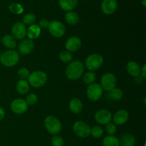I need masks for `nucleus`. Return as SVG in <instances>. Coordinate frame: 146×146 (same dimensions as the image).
<instances>
[{
	"instance_id": "c756f323",
	"label": "nucleus",
	"mask_w": 146,
	"mask_h": 146,
	"mask_svg": "<svg viewBox=\"0 0 146 146\" xmlns=\"http://www.w3.org/2000/svg\"><path fill=\"white\" fill-rule=\"evenodd\" d=\"M90 135L95 138H100L104 135V130L99 125H95L91 128Z\"/></svg>"
},
{
	"instance_id": "6ab92c4d",
	"label": "nucleus",
	"mask_w": 146,
	"mask_h": 146,
	"mask_svg": "<svg viewBox=\"0 0 146 146\" xmlns=\"http://www.w3.org/2000/svg\"><path fill=\"white\" fill-rule=\"evenodd\" d=\"M126 69L128 74L133 77H138L141 74V67L134 61H131L127 64Z\"/></svg>"
},
{
	"instance_id": "ea45409f",
	"label": "nucleus",
	"mask_w": 146,
	"mask_h": 146,
	"mask_svg": "<svg viewBox=\"0 0 146 146\" xmlns=\"http://www.w3.org/2000/svg\"><path fill=\"white\" fill-rule=\"evenodd\" d=\"M143 103H144V104H145V97H144V99H143Z\"/></svg>"
},
{
	"instance_id": "c85d7f7f",
	"label": "nucleus",
	"mask_w": 146,
	"mask_h": 146,
	"mask_svg": "<svg viewBox=\"0 0 146 146\" xmlns=\"http://www.w3.org/2000/svg\"><path fill=\"white\" fill-rule=\"evenodd\" d=\"M10 11L14 14H21L24 12V7L19 3H11L9 7Z\"/></svg>"
},
{
	"instance_id": "20e7f679",
	"label": "nucleus",
	"mask_w": 146,
	"mask_h": 146,
	"mask_svg": "<svg viewBox=\"0 0 146 146\" xmlns=\"http://www.w3.org/2000/svg\"><path fill=\"white\" fill-rule=\"evenodd\" d=\"M47 81V75L42 71H35L30 73L28 78V82L29 85L34 88H41L44 86Z\"/></svg>"
},
{
	"instance_id": "c9c22d12",
	"label": "nucleus",
	"mask_w": 146,
	"mask_h": 146,
	"mask_svg": "<svg viewBox=\"0 0 146 146\" xmlns=\"http://www.w3.org/2000/svg\"><path fill=\"white\" fill-rule=\"evenodd\" d=\"M48 25H49V21L46 19H42L39 21L38 27L41 29H48Z\"/></svg>"
},
{
	"instance_id": "e433bc0d",
	"label": "nucleus",
	"mask_w": 146,
	"mask_h": 146,
	"mask_svg": "<svg viewBox=\"0 0 146 146\" xmlns=\"http://www.w3.org/2000/svg\"><path fill=\"white\" fill-rule=\"evenodd\" d=\"M140 75L142 76L143 78H146V64H144L142 68H141V74Z\"/></svg>"
},
{
	"instance_id": "dca6fc26",
	"label": "nucleus",
	"mask_w": 146,
	"mask_h": 146,
	"mask_svg": "<svg viewBox=\"0 0 146 146\" xmlns=\"http://www.w3.org/2000/svg\"><path fill=\"white\" fill-rule=\"evenodd\" d=\"M117 7V0H104L101 5V10L106 15H111L113 14L116 11Z\"/></svg>"
},
{
	"instance_id": "0eeeda50",
	"label": "nucleus",
	"mask_w": 146,
	"mask_h": 146,
	"mask_svg": "<svg viewBox=\"0 0 146 146\" xmlns=\"http://www.w3.org/2000/svg\"><path fill=\"white\" fill-rule=\"evenodd\" d=\"M73 131L78 137L81 138H88L91 133L89 125L83 121H78L74 123L73 125Z\"/></svg>"
},
{
	"instance_id": "7c9ffc66",
	"label": "nucleus",
	"mask_w": 146,
	"mask_h": 146,
	"mask_svg": "<svg viewBox=\"0 0 146 146\" xmlns=\"http://www.w3.org/2000/svg\"><path fill=\"white\" fill-rule=\"evenodd\" d=\"M111 96L114 101H120L122 99L123 96V93L121 88H115L111 91Z\"/></svg>"
},
{
	"instance_id": "6e6552de",
	"label": "nucleus",
	"mask_w": 146,
	"mask_h": 146,
	"mask_svg": "<svg viewBox=\"0 0 146 146\" xmlns=\"http://www.w3.org/2000/svg\"><path fill=\"white\" fill-rule=\"evenodd\" d=\"M48 29L49 34L55 38H61L66 33V27L64 24L56 20L49 22Z\"/></svg>"
},
{
	"instance_id": "4be33fe9",
	"label": "nucleus",
	"mask_w": 146,
	"mask_h": 146,
	"mask_svg": "<svg viewBox=\"0 0 146 146\" xmlns=\"http://www.w3.org/2000/svg\"><path fill=\"white\" fill-rule=\"evenodd\" d=\"M1 42L6 48L9 49H14L17 46V41L15 38L9 34H6L1 38Z\"/></svg>"
},
{
	"instance_id": "39448f33",
	"label": "nucleus",
	"mask_w": 146,
	"mask_h": 146,
	"mask_svg": "<svg viewBox=\"0 0 146 146\" xmlns=\"http://www.w3.org/2000/svg\"><path fill=\"white\" fill-rule=\"evenodd\" d=\"M104 64V58L98 54H92L88 56L85 60V66L91 71L99 69Z\"/></svg>"
},
{
	"instance_id": "a19ab883",
	"label": "nucleus",
	"mask_w": 146,
	"mask_h": 146,
	"mask_svg": "<svg viewBox=\"0 0 146 146\" xmlns=\"http://www.w3.org/2000/svg\"><path fill=\"white\" fill-rule=\"evenodd\" d=\"M1 51H0V56H1Z\"/></svg>"
},
{
	"instance_id": "a878e982",
	"label": "nucleus",
	"mask_w": 146,
	"mask_h": 146,
	"mask_svg": "<svg viewBox=\"0 0 146 146\" xmlns=\"http://www.w3.org/2000/svg\"><path fill=\"white\" fill-rule=\"evenodd\" d=\"M58 58L63 63L69 64L73 60V55L71 52L68 51H62L58 55Z\"/></svg>"
},
{
	"instance_id": "72a5a7b5",
	"label": "nucleus",
	"mask_w": 146,
	"mask_h": 146,
	"mask_svg": "<svg viewBox=\"0 0 146 146\" xmlns=\"http://www.w3.org/2000/svg\"><path fill=\"white\" fill-rule=\"evenodd\" d=\"M105 130L107 133L108 134V135H113L117 131L116 125L112 123H109L106 124Z\"/></svg>"
},
{
	"instance_id": "4c0bfd02",
	"label": "nucleus",
	"mask_w": 146,
	"mask_h": 146,
	"mask_svg": "<svg viewBox=\"0 0 146 146\" xmlns=\"http://www.w3.org/2000/svg\"><path fill=\"white\" fill-rule=\"evenodd\" d=\"M4 116H5V111H4V108L0 106V121H1L4 119Z\"/></svg>"
},
{
	"instance_id": "5701e85b",
	"label": "nucleus",
	"mask_w": 146,
	"mask_h": 146,
	"mask_svg": "<svg viewBox=\"0 0 146 146\" xmlns=\"http://www.w3.org/2000/svg\"><path fill=\"white\" fill-rule=\"evenodd\" d=\"M16 89L17 92L21 95L27 94L30 89V85L27 80L20 79L16 84Z\"/></svg>"
},
{
	"instance_id": "58836bf2",
	"label": "nucleus",
	"mask_w": 146,
	"mask_h": 146,
	"mask_svg": "<svg viewBox=\"0 0 146 146\" xmlns=\"http://www.w3.org/2000/svg\"><path fill=\"white\" fill-rule=\"evenodd\" d=\"M142 4L144 7H146V0H142Z\"/></svg>"
},
{
	"instance_id": "aec40b11",
	"label": "nucleus",
	"mask_w": 146,
	"mask_h": 146,
	"mask_svg": "<svg viewBox=\"0 0 146 146\" xmlns=\"http://www.w3.org/2000/svg\"><path fill=\"white\" fill-rule=\"evenodd\" d=\"M58 4L61 9L65 11H70L76 7L78 0H58Z\"/></svg>"
},
{
	"instance_id": "1a4fd4ad",
	"label": "nucleus",
	"mask_w": 146,
	"mask_h": 146,
	"mask_svg": "<svg viewBox=\"0 0 146 146\" xmlns=\"http://www.w3.org/2000/svg\"><path fill=\"white\" fill-rule=\"evenodd\" d=\"M102 87L97 83H94L88 85L86 90V95L88 99L91 101H97L101 98L103 95Z\"/></svg>"
},
{
	"instance_id": "f257e3e1",
	"label": "nucleus",
	"mask_w": 146,
	"mask_h": 146,
	"mask_svg": "<svg viewBox=\"0 0 146 146\" xmlns=\"http://www.w3.org/2000/svg\"><path fill=\"white\" fill-rule=\"evenodd\" d=\"M84 71V64L80 61H74L69 63L66 67V76L71 81H76L82 76Z\"/></svg>"
},
{
	"instance_id": "2f4dec72",
	"label": "nucleus",
	"mask_w": 146,
	"mask_h": 146,
	"mask_svg": "<svg viewBox=\"0 0 146 146\" xmlns=\"http://www.w3.org/2000/svg\"><path fill=\"white\" fill-rule=\"evenodd\" d=\"M18 76L19 77L20 79L21 80H27L28 79L29 76L30 75V72L29 69H27L25 67H22V68H19L17 72Z\"/></svg>"
},
{
	"instance_id": "423d86ee",
	"label": "nucleus",
	"mask_w": 146,
	"mask_h": 146,
	"mask_svg": "<svg viewBox=\"0 0 146 146\" xmlns=\"http://www.w3.org/2000/svg\"><path fill=\"white\" fill-rule=\"evenodd\" d=\"M117 85L116 76L112 73H106L101 79V86L103 90L111 92Z\"/></svg>"
},
{
	"instance_id": "f704fd0d",
	"label": "nucleus",
	"mask_w": 146,
	"mask_h": 146,
	"mask_svg": "<svg viewBox=\"0 0 146 146\" xmlns=\"http://www.w3.org/2000/svg\"><path fill=\"white\" fill-rule=\"evenodd\" d=\"M51 141L53 146H64V140L61 137L58 136V135H54L51 138Z\"/></svg>"
},
{
	"instance_id": "473e14b6",
	"label": "nucleus",
	"mask_w": 146,
	"mask_h": 146,
	"mask_svg": "<svg viewBox=\"0 0 146 146\" xmlns=\"http://www.w3.org/2000/svg\"><path fill=\"white\" fill-rule=\"evenodd\" d=\"M25 101L27 104H28V106L35 105L37 103V101H38V96L35 94H30L27 96Z\"/></svg>"
},
{
	"instance_id": "4468645a",
	"label": "nucleus",
	"mask_w": 146,
	"mask_h": 146,
	"mask_svg": "<svg viewBox=\"0 0 146 146\" xmlns=\"http://www.w3.org/2000/svg\"><path fill=\"white\" fill-rule=\"evenodd\" d=\"M81 40L78 36H71L67 39L66 41L65 47L66 48V51L69 52H76L78 51L81 47Z\"/></svg>"
},
{
	"instance_id": "cd10ccee",
	"label": "nucleus",
	"mask_w": 146,
	"mask_h": 146,
	"mask_svg": "<svg viewBox=\"0 0 146 146\" xmlns=\"http://www.w3.org/2000/svg\"><path fill=\"white\" fill-rule=\"evenodd\" d=\"M36 17L34 14H31V13H29V14H25L23 17L22 23L25 26H31L35 24L36 22Z\"/></svg>"
},
{
	"instance_id": "7ed1b4c3",
	"label": "nucleus",
	"mask_w": 146,
	"mask_h": 146,
	"mask_svg": "<svg viewBox=\"0 0 146 146\" xmlns=\"http://www.w3.org/2000/svg\"><path fill=\"white\" fill-rule=\"evenodd\" d=\"M44 126L47 132L51 135H56L61 132L62 125L59 120L54 115H48L44 119Z\"/></svg>"
},
{
	"instance_id": "b1692460",
	"label": "nucleus",
	"mask_w": 146,
	"mask_h": 146,
	"mask_svg": "<svg viewBox=\"0 0 146 146\" xmlns=\"http://www.w3.org/2000/svg\"><path fill=\"white\" fill-rule=\"evenodd\" d=\"M65 20L67 24L71 26H74L78 24V21H79V17H78V14L75 11H67L65 15Z\"/></svg>"
},
{
	"instance_id": "f3484780",
	"label": "nucleus",
	"mask_w": 146,
	"mask_h": 146,
	"mask_svg": "<svg viewBox=\"0 0 146 146\" xmlns=\"http://www.w3.org/2000/svg\"><path fill=\"white\" fill-rule=\"evenodd\" d=\"M68 108L71 112L74 114H79L82 111L84 105L82 101L77 98H72L68 104Z\"/></svg>"
},
{
	"instance_id": "412c9836",
	"label": "nucleus",
	"mask_w": 146,
	"mask_h": 146,
	"mask_svg": "<svg viewBox=\"0 0 146 146\" xmlns=\"http://www.w3.org/2000/svg\"><path fill=\"white\" fill-rule=\"evenodd\" d=\"M121 146H134L135 144V138L132 134L125 133L121 135L119 139Z\"/></svg>"
},
{
	"instance_id": "f03ea898",
	"label": "nucleus",
	"mask_w": 146,
	"mask_h": 146,
	"mask_svg": "<svg viewBox=\"0 0 146 146\" xmlns=\"http://www.w3.org/2000/svg\"><path fill=\"white\" fill-rule=\"evenodd\" d=\"M20 59L19 54L14 49H9L2 53L0 56V62L4 66L13 67L17 65Z\"/></svg>"
},
{
	"instance_id": "79ce46f5",
	"label": "nucleus",
	"mask_w": 146,
	"mask_h": 146,
	"mask_svg": "<svg viewBox=\"0 0 146 146\" xmlns=\"http://www.w3.org/2000/svg\"><path fill=\"white\" fill-rule=\"evenodd\" d=\"M0 43H1V36H0Z\"/></svg>"
},
{
	"instance_id": "f8f14e48",
	"label": "nucleus",
	"mask_w": 146,
	"mask_h": 146,
	"mask_svg": "<svg viewBox=\"0 0 146 146\" xmlns=\"http://www.w3.org/2000/svg\"><path fill=\"white\" fill-rule=\"evenodd\" d=\"M95 121L101 125H106L112 121V114L106 109H101L94 115Z\"/></svg>"
},
{
	"instance_id": "393cba45",
	"label": "nucleus",
	"mask_w": 146,
	"mask_h": 146,
	"mask_svg": "<svg viewBox=\"0 0 146 146\" xmlns=\"http://www.w3.org/2000/svg\"><path fill=\"white\" fill-rule=\"evenodd\" d=\"M104 146H119V139L114 135H107L103 140Z\"/></svg>"
},
{
	"instance_id": "9d476101",
	"label": "nucleus",
	"mask_w": 146,
	"mask_h": 146,
	"mask_svg": "<svg viewBox=\"0 0 146 146\" xmlns=\"http://www.w3.org/2000/svg\"><path fill=\"white\" fill-rule=\"evenodd\" d=\"M11 111L17 115H21L27 112L28 110V104L25 100L22 98H16L10 105Z\"/></svg>"
},
{
	"instance_id": "bb28decb",
	"label": "nucleus",
	"mask_w": 146,
	"mask_h": 146,
	"mask_svg": "<svg viewBox=\"0 0 146 146\" xmlns=\"http://www.w3.org/2000/svg\"><path fill=\"white\" fill-rule=\"evenodd\" d=\"M96 75L93 71L86 73L83 76V81L86 84H88V85L94 84L96 81Z\"/></svg>"
},
{
	"instance_id": "2eb2a0df",
	"label": "nucleus",
	"mask_w": 146,
	"mask_h": 146,
	"mask_svg": "<svg viewBox=\"0 0 146 146\" xmlns=\"http://www.w3.org/2000/svg\"><path fill=\"white\" fill-rule=\"evenodd\" d=\"M112 119L115 125H123L126 123L129 120V113L126 110H119L114 114Z\"/></svg>"
},
{
	"instance_id": "ddd939ff",
	"label": "nucleus",
	"mask_w": 146,
	"mask_h": 146,
	"mask_svg": "<svg viewBox=\"0 0 146 146\" xmlns=\"http://www.w3.org/2000/svg\"><path fill=\"white\" fill-rule=\"evenodd\" d=\"M34 48V43L29 38H24L18 46V52L22 55L31 54Z\"/></svg>"
},
{
	"instance_id": "9b49d317",
	"label": "nucleus",
	"mask_w": 146,
	"mask_h": 146,
	"mask_svg": "<svg viewBox=\"0 0 146 146\" xmlns=\"http://www.w3.org/2000/svg\"><path fill=\"white\" fill-rule=\"evenodd\" d=\"M11 36L17 40H23L27 36V27L22 22H16L11 27Z\"/></svg>"
},
{
	"instance_id": "a211bd4d",
	"label": "nucleus",
	"mask_w": 146,
	"mask_h": 146,
	"mask_svg": "<svg viewBox=\"0 0 146 146\" xmlns=\"http://www.w3.org/2000/svg\"><path fill=\"white\" fill-rule=\"evenodd\" d=\"M41 28L37 24H33L29 26V28L27 29V36L28 38L31 40L36 39L41 35Z\"/></svg>"
}]
</instances>
